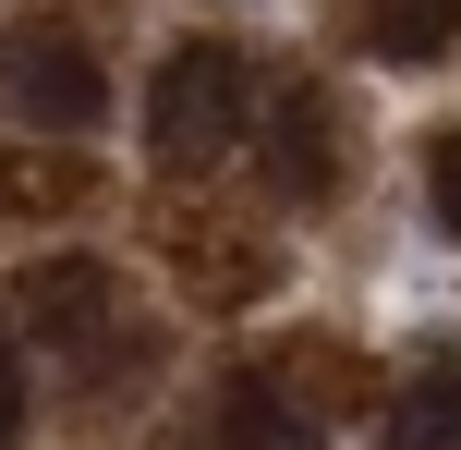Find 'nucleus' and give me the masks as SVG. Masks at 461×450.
Masks as SVG:
<instances>
[{
	"label": "nucleus",
	"mask_w": 461,
	"mask_h": 450,
	"mask_svg": "<svg viewBox=\"0 0 461 450\" xmlns=\"http://www.w3.org/2000/svg\"><path fill=\"white\" fill-rule=\"evenodd\" d=\"M24 438V365H13V341H0V450Z\"/></svg>",
	"instance_id": "9"
},
{
	"label": "nucleus",
	"mask_w": 461,
	"mask_h": 450,
	"mask_svg": "<svg viewBox=\"0 0 461 450\" xmlns=\"http://www.w3.org/2000/svg\"><path fill=\"white\" fill-rule=\"evenodd\" d=\"M461 37V0H365V49L376 61H438Z\"/></svg>",
	"instance_id": "7"
},
{
	"label": "nucleus",
	"mask_w": 461,
	"mask_h": 450,
	"mask_svg": "<svg viewBox=\"0 0 461 450\" xmlns=\"http://www.w3.org/2000/svg\"><path fill=\"white\" fill-rule=\"evenodd\" d=\"M376 450H461V365L401 378V390H389V414H376Z\"/></svg>",
	"instance_id": "5"
},
{
	"label": "nucleus",
	"mask_w": 461,
	"mask_h": 450,
	"mask_svg": "<svg viewBox=\"0 0 461 450\" xmlns=\"http://www.w3.org/2000/svg\"><path fill=\"white\" fill-rule=\"evenodd\" d=\"M24 317H37V341L49 354H86V365H122L134 354V329H122V292H110V268L97 256H49L37 280H24Z\"/></svg>",
	"instance_id": "3"
},
{
	"label": "nucleus",
	"mask_w": 461,
	"mask_h": 450,
	"mask_svg": "<svg viewBox=\"0 0 461 450\" xmlns=\"http://www.w3.org/2000/svg\"><path fill=\"white\" fill-rule=\"evenodd\" d=\"M425 207H438V232L461 243V134H438V146H425Z\"/></svg>",
	"instance_id": "8"
},
{
	"label": "nucleus",
	"mask_w": 461,
	"mask_h": 450,
	"mask_svg": "<svg viewBox=\"0 0 461 450\" xmlns=\"http://www.w3.org/2000/svg\"><path fill=\"white\" fill-rule=\"evenodd\" d=\"M255 134V61L230 37H170L158 73H146V159L158 170H230Z\"/></svg>",
	"instance_id": "1"
},
{
	"label": "nucleus",
	"mask_w": 461,
	"mask_h": 450,
	"mask_svg": "<svg viewBox=\"0 0 461 450\" xmlns=\"http://www.w3.org/2000/svg\"><path fill=\"white\" fill-rule=\"evenodd\" d=\"M0 110H13L24 134H97V110H110V61H97V37H86L73 13L0 24Z\"/></svg>",
	"instance_id": "2"
},
{
	"label": "nucleus",
	"mask_w": 461,
	"mask_h": 450,
	"mask_svg": "<svg viewBox=\"0 0 461 450\" xmlns=\"http://www.w3.org/2000/svg\"><path fill=\"white\" fill-rule=\"evenodd\" d=\"M267 183L292 195V207H316V195L340 183V146H328V97L316 86H279L267 97Z\"/></svg>",
	"instance_id": "4"
},
{
	"label": "nucleus",
	"mask_w": 461,
	"mask_h": 450,
	"mask_svg": "<svg viewBox=\"0 0 461 450\" xmlns=\"http://www.w3.org/2000/svg\"><path fill=\"white\" fill-rule=\"evenodd\" d=\"M219 450H316V414L267 378H230L219 390Z\"/></svg>",
	"instance_id": "6"
}]
</instances>
